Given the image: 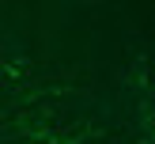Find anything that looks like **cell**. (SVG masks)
Here are the masks:
<instances>
[]
</instances>
